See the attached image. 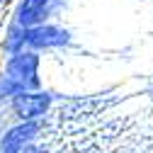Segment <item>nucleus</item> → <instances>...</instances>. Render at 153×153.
I'll return each mask as SVG.
<instances>
[{
	"instance_id": "5",
	"label": "nucleus",
	"mask_w": 153,
	"mask_h": 153,
	"mask_svg": "<svg viewBox=\"0 0 153 153\" xmlns=\"http://www.w3.org/2000/svg\"><path fill=\"white\" fill-rule=\"evenodd\" d=\"M46 122H15L0 134V153H22L27 146L39 143Z\"/></svg>"
},
{
	"instance_id": "3",
	"label": "nucleus",
	"mask_w": 153,
	"mask_h": 153,
	"mask_svg": "<svg viewBox=\"0 0 153 153\" xmlns=\"http://www.w3.org/2000/svg\"><path fill=\"white\" fill-rule=\"evenodd\" d=\"M75 46V34L71 27L61 22H46L39 27L27 29V49L36 53H51V51H63Z\"/></svg>"
},
{
	"instance_id": "7",
	"label": "nucleus",
	"mask_w": 153,
	"mask_h": 153,
	"mask_svg": "<svg viewBox=\"0 0 153 153\" xmlns=\"http://www.w3.org/2000/svg\"><path fill=\"white\" fill-rule=\"evenodd\" d=\"M17 95H22V88L15 80H10L7 75L0 71V105H7L10 100H15Z\"/></svg>"
},
{
	"instance_id": "9",
	"label": "nucleus",
	"mask_w": 153,
	"mask_h": 153,
	"mask_svg": "<svg viewBox=\"0 0 153 153\" xmlns=\"http://www.w3.org/2000/svg\"><path fill=\"white\" fill-rule=\"evenodd\" d=\"M15 3L17 0H0V10H10V7H15Z\"/></svg>"
},
{
	"instance_id": "2",
	"label": "nucleus",
	"mask_w": 153,
	"mask_h": 153,
	"mask_svg": "<svg viewBox=\"0 0 153 153\" xmlns=\"http://www.w3.org/2000/svg\"><path fill=\"white\" fill-rule=\"evenodd\" d=\"M56 92L53 90H34V92H22L15 100L7 102V109L15 122H46V117L53 109Z\"/></svg>"
},
{
	"instance_id": "8",
	"label": "nucleus",
	"mask_w": 153,
	"mask_h": 153,
	"mask_svg": "<svg viewBox=\"0 0 153 153\" xmlns=\"http://www.w3.org/2000/svg\"><path fill=\"white\" fill-rule=\"evenodd\" d=\"M22 153H53V151H51V146H49V143L39 141V143H32V146H27Z\"/></svg>"
},
{
	"instance_id": "4",
	"label": "nucleus",
	"mask_w": 153,
	"mask_h": 153,
	"mask_svg": "<svg viewBox=\"0 0 153 153\" xmlns=\"http://www.w3.org/2000/svg\"><path fill=\"white\" fill-rule=\"evenodd\" d=\"M63 5H66V0H17L10 12V22L20 25L25 29L39 27L46 22H56Z\"/></svg>"
},
{
	"instance_id": "1",
	"label": "nucleus",
	"mask_w": 153,
	"mask_h": 153,
	"mask_svg": "<svg viewBox=\"0 0 153 153\" xmlns=\"http://www.w3.org/2000/svg\"><path fill=\"white\" fill-rule=\"evenodd\" d=\"M42 63H44V56L36 53V51H20L15 56H7L3 61V71L10 80H15L17 85L22 88V92H34V90H42L44 88V78H42Z\"/></svg>"
},
{
	"instance_id": "6",
	"label": "nucleus",
	"mask_w": 153,
	"mask_h": 153,
	"mask_svg": "<svg viewBox=\"0 0 153 153\" xmlns=\"http://www.w3.org/2000/svg\"><path fill=\"white\" fill-rule=\"evenodd\" d=\"M25 49H27V29L7 20V27L0 36V53L7 59V56H15Z\"/></svg>"
}]
</instances>
